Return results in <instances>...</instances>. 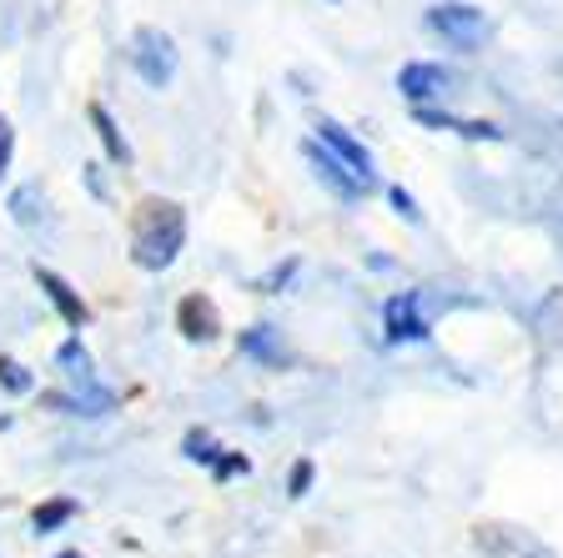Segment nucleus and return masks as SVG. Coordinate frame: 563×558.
Listing matches in <instances>:
<instances>
[{
    "label": "nucleus",
    "mask_w": 563,
    "mask_h": 558,
    "mask_svg": "<svg viewBox=\"0 0 563 558\" xmlns=\"http://www.w3.org/2000/svg\"><path fill=\"white\" fill-rule=\"evenodd\" d=\"M187 247V211L176 201H141L131 217V262L141 272H162Z\"/></svg>",
    "instance_id": "f257e3e1"
},
{
    "label": "nucleus",
    "mask_w": 563,
    "mask_h": 558,
    "mask_svg": "<svg viewBox=\"0 0 563 558\" xmlns=\"http://www.w3.org/2000/svg\"><path fill=\"white\" fill-rule=\"evenodd\" d=\"M422 21H428V31L433 35H443L453 51H463V56H473V51L488 41V31H493L488 11L473 6V0H438V6H428Z\"/></svg>",
    "instance_id": "f03ea898"
},
{
    "label": "nucleus",
    "mask_w": 563,
    "mask_h": 558,
    "mask_svg": "<svg viewBox=\"0 0 563 558\" xmlns=\"http://www.w3.org/2000/svg\"><path fill=\"white\" fill-rule=\"evenodd\" d=\"M126 61L152 91H166V86L176 81L181 51H176V41L162 31V25H136V31H131V46H126Z\"/></svg>",
    "instance_id": "7ed1b4c3"
},
{
    "label": "nucleus",
    "mask_w": 563,
    "mask_h": 558,
    "mask_svg": "<svg viewBox=\"0 0 563 558\" xmlns=\"http://www.w3.org/2000/svg\"><path fill=\"white\" fill-rule=\"evenodd\" d=\"M307 162H312V172L322 176V182H328L342 201H357V197H363V192H367V186H373V182H363V176L352 172V166L342 162V156H332V152H328V146H322V141H317V136L307 141Z\"/></svg>",
    "instance_id": "20e7f679"
},
{
    "label": "nucleus",
    "mask_w": 563,
    "mask_h": 558,
    "mask_svg": "<svg viewBox=\"0 0 563 558\" xmlns=\"http://www.w3.org/2000/svg\"><path fill=\"white\" fill-rule=\"evenodd\" d=\"M448 86H453V76H448L443 66H433V61H408V66L398 70V91H402V101H412V106L443 101Z\"/></svg>",
    "instance_id": "39448f33"
},
{
    "label": "nucleus",
    "mask_w": 563,
    "mask_h": 558,
    "mask_svg": "<svg viewBox=\"0 0 563 558\" xmlns=\"http://www.w3.org/2000/svg\"><path fill=\"white\" fill-rule=\"evenodd\" d=\"M383 322H387V342H428L433 338L428 317L418 313V292H398V297L387 303Z\"/></svg>",
    "instance_id": "423d86ee"
},
{
    "label": "nucleus",
    "mask_w": 563,
    "mask_h": 558,
    "mask_svg": "<svg viewBox=\"0 0 563 558\" xmlns=\"http://www.w3.org/2000/svg\"><path fill=\"white\" fill-rule=\"evenodd\" d=\"M176 327H181V338H187V342H211L217 332H222V313H217V303H211V297L187 292V297H181V307H176Z\"/></svg>",
    "instance_id": "0eeeda50"
},
{
    "label": "nucleus",
    "mask_w": 563,
    "mask_h": 558,
    "mask_svg": "<svg viewBox=\"0 0 563 558\" xmlns=\"http://www.w3.org/2000/svg\"><path fill=\"white\" fill-rule=\"evenodd\" d=\"M317 141H322V146H328L332 156H342V162H347L352 172L363 176V182H373V176H377L373 152H367V146H363L357 136H352L347 127H338V121H322V127H317Z\"/></svg>",
    "instance_id": "6e6552de"
},
{
    "label": "nucleus",
    "mask_w": 563,
    "mask_h": 558,
    "mask_svg": "<svg viewBox=\"0 0 563 558\" xmlns=\"http://www.w3.org/2000/svg\"><path fill=\"white\" fill-rule=\"evenodd\" d=\"M35 282H41V292H46V303L60 313V322L66 327H86V303H81V292L70 287L60 272H51V267H41L35 262Z\"/></svg>",
    "instance_id": "1a4fd4ad"
},
{
    "label": "nucleus",
    "mask_w": 563,
    "mask_h": 558,
    "mask_svg": "<svg viewBox=\"0 0 563 558\" xmlns=\"http://www.w3.org/2000/svg\"><path fill=\"white\" fill-rule=\"evenodd\" d=\"M236 348H242L252 362H262V368H287V362H292L272 327H246L242 338H236Z\"/></svg>",
    "instance_id": "9d476101"
},
{
    "label": "nucleus",
    "mask_w": 563,
    "mask_h": 558,
    "mask_svg": "<svg viewBox=\"0 0 563 558\" xmlns=\"http://www.w3.org/2000/svg\"><path fill=\"white\" fill-rule=\"evenodd\" d=\"M86 117H91V127H96V141H101V152L111 156L117 166H131V146H126V136H121V127L111 121V111H106L101 101H91V106H86Z\"/></svg>",
    "instance_id": "9b49d317"
},
{
    "label": "nucleus",
    "mask_w": 563,
    "mask_h": 558,
    "mask_svg": "<svg viewBox=\"0 0 563 558\" xmlns=\"http://www.w3.org/2000/svg\"><path fill=\"white\" fill-rule=\"evenodd\" d=\"M412 117H418L422 127L457 131V136H468V141H498V136H504L493 121H457V117H443V111H428V106H412Z\"/></svg>",
    "instance_id": "f8f14e48"
},
{
    "label": "nucleus",
    "mask_w": 563,
    "mask_h": 558,
    "mask_svg": "<svg viewBox=\"0 0 563 558\" xmlns=\"http://www.w3.org/2000/svg\"><path fill=\"white\" fill-rule=\"evenodd\" d=\"M70 518H76V499H51V503H41V508L31 513V528L35 534H60Z\"/></svg>",
    "instance_id": "ddd939ff"
},
{
    "label": "nucleus",
    "mask_w": 563,
    "mask_h": 558,
    "mask_svg": "<svg viewBox=\"0 0 563 558\" xmlns=\"http://www.w3.org/2000/svg\"><path fill=\"white\" fill-rule=\"evenodd\" d=\"M11 217L21 227H35V221L46 217V197H41V186H15L11 192Z\"/></svg>",
    "instance_id": "4468645a"
},
{
    "label": "nucleus",
    "mask_w": 563,
    "mask_h": 558,
    "mask_svg": "<svg viewBox=\"0 0 563 558\" xmlns=\"http://www.w3.org/2000/svg\"><path fill=\"white\" fill-rule=\"evenodd\" d=\"M56 362L76 378V383H91V352L81 348V338H70V342H60V352H56Z\"/></svg>",
    "instance_id": "2eb2a0df"
},
{
    "label": "nucleus",
    "mask_w": 563,
    "mask_h": 558,
    "mask_svg": "<svg viewBox=\"0 0 563 558\" xmlns=\"http://www.w3.org/2000/svg\"><path fill=\"white\" fill-rule=\"evenodd\" d=\"M217 442H211V433H187V458L191 463H217Z\"/></svg>",
    "instance_id": "dca6fc26"
},
{
    "label": "nucleus",
    "mask_w": 563,
    "mask_h": 558,
    "mask_svg": "<svg viewBox=\"0 0 563 558\" xmlns=\"http://www.w3.org/2000/svg\"><path fill=\"white\" fill-rule=\"evenodd\" d=\"M0 383L11 387V393H31V378H25V368H21V362H11V358H0Z\"/></svg>",
    "instance_id": "f3484780"
},
{
    "label": "nucleus",
    "mask_w": 563,
    "mask_h": 558,
    "mask_svg": "<svg viewBox=\"0 0 563 558\" xmlns=\"http://www.w3.org/2000/svg\"><path fill=\"white\" fill-rule=\"evenodd\" d=\"M11 162H15V127L0 117V176L11 172Z\"/></svg>",
    "instance_id": "a211bd4d"
},
{
    "label": "nucleus",
    "mask_w": 563,
    "mask_h": 558,
    "mask_svg": "<svg viewBox=\"0 0 563 558\" xmlns=\"http://www.w3.org/2000/svg\"><path fill=\"white\" fill-rule=\"evenodd\" d=\"M387 201L398 207V217H408V221H422V211H418V201H412V192H402V186H393V192H387Z\"/></svg>",
    "instance_id": "6ab92c4d"
},
{
    "label": "nucleus",
    "mask_w": 563,
    "mask_h": 558,
    "mask_svg": "<svg viewBox=\"0 0 563 558\" xmlns=\"http://www.w3.org/2000/svg\"><path fill=\"white\" fill-rule=\"evenodd\" d=\"M312 473H317V468H312V463H307V458H302V463L292 468V483H287V493H292V499H302V493L312 489Z\"/></svg>",
    "instance_id": "aec40b11"
},
{
    "label": "nucleus",
    "mask_w": 563,
    "mask_h": 558,
    "mask_svg": "<svg viewBox=\"0 0 563 558\" xmlns=\"http://www.w3.org/2000/svg\"><path fill=\"white\" fill-rule=\"evenodd\" d=\"M211 468H217V478H222V483H227V478L246 473V458H242V453H232V458H217V463H211Z\"/></svg>",
    "instance_id": "412c9836"
},
{
    "label": "nucleus",
    "mask_w": 563,
    "mask_h": 558,
    "mask_svg": "<svg viewBox=\"0 0 563 558\" xmlns=\"http://www.w3.org/2000/svg\"><path fill=\"white\" fill-rule=\"evenodd\" d=\"M56 558H81V554H56Z\"/></svg>",
    "instance_id": "4be33fe9"
}]
</instances>
